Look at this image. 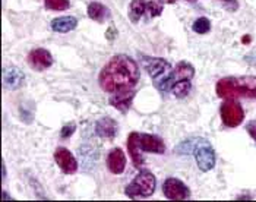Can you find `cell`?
I'll return each instance as SVG.
<instances>
[{"label": "cell", "instance_id": "30bf717a", "mask_svg": "<svg viewBox=\"0 0 256 202\" xmlns=\"http://www.w3.org/2000/svg\"><path fill=\"white\" fill-rule=\"evenodd\" d=\"M24 81H25V75L20 68L8 66L3 69V85L6 90H9V91L20 90L24 85Z\"/></svg>", "mask_w": 256, "mask_h": 202}, {"label": "cell", "instance_id": "83f0119b", "mask_svg": "<svg viewBox=\"0 0 256 202\" xmlns=\"http://www.w3.org/2000/svg\"><path fill=\"white\" fill-rule=\"evenodd\" d=\"M2 173H3L2 179L4 180V179H6V164H4V162H3V164H2Z\"/></svg>", "mask_w": 256, "mask_h": 202}, {"label": "cell", "instance_id": "603a6c76", "mask_svg": "<svg viewBox=\"0 0 256 202\" xmlns=\"http://www.w3.org/2000/svg\"><path fill=\"white\" fill-rule=\"evenodd\" d=\"M44 6L48 10H66L70 6L69 0H44Z\"/></svg>", "mask_w": 256, "mask_h": 202}, {"label": "cell", "instance_id": "d6986e66", "mask_svg": "<svg viewBox=\"0 0 256 202\" xmlns=\"http://www.w3.org/2000/svg\"><path fill=\"white\" fill-rule=\"evenodd\" d=\"M146 12V2L145 0H132L129 4V18L134 24H136L145 16Z\"/></svg>", "mask_w": 256, "mask_h": 202}, {"label": "cell", "instance_id": "2e32d148", "mask_svg": "<svg viewBox=\"0 0 256 202\" xmlns=\"http://www.w3.org/2000/svg\"><path fill=\"white\" fill-rule=\"evenodd\" d=\"M86 15H88L90 20L102 24L104 20L110 18V9L107 6H104L102 3H100V2H92L86 8Z\"/></svg>", "mask_w": 256, "mask_h": 202}, {"label": "cell", "instance_id": "6da1fadb", "mask_svg": "<svg viewBox=\"0 0 256 202\" xmlns=\"http://www.w3.org/2000/svg\"><path fill=\"white\" fill-rule=\"evenodd\" d=\"M140 78L138 63L126 54H116L101 69L98 84L102 91L116 94L132 90Z\"/></svg>", "mask_w": 256, "mask_h": 202}, {"label": "cell", "instance_id": "4316f807", "mask_svg": "<svg viewBox=\"0 0 256 202\" xmlns=\"http://www.w3.org/2000/svg\"><path fill=\"white\" fill-rule=\"evenodd\" d=\"M106 36H107V40H114V38L118 37V30H116L114 26H110V28L107 30V34H106Z\"/></svg>", "mask_w": 256, "mask_h": 202}, {"label": "cell", "instance_id": "7a4b0ae2", "mask_svg": "<svg viewBox=\"0 0 256 202\" xmlns=\"http://www.w3.org/2000/svg\"><path fill=\"white\" fill-rule=\"evenodd\" d=\"M220 98H256V76H226L216 85Z\"/></svg>", "mask_w": 256, "mask_h": 202}, {"label": "cell", "instance_id": "7402d4cb", "mask_svg": "<svg viewBox=\"0 0 256 202\" xmlns=\"http://www.w3.org/2000/svg\"><path fill=\"white\" fill-rule=\"evenodd\" d=\"M192 30L196 32V34H200V36H204V34H206V32H210V30H211V22L208 18H198L195 22H194V25H192Z\"/></svg>", "mask_w": 256, "mask_h": 202}, {"label": "cell", "instance_id": "3957f363", "mask_svg": "<svg viewBox=\"0 0 256 202\" xmlns=\"http://www.w3.org/2000/svg\"><path fill=\"white\" fill-rule=\"evenodd\" d=\"M178 154H194L195 162L200 172L206 173L216 167L217 156L211 144L204 138H195L183 141L178 146Z\"/></svg>", "mask_w": 256, "mask_h": 202}, {"label": "cell", "instance_id": "44dd1931", "mask_svg": "<svg viewBox=\"0 0 256 202\" xmlns=\"http://www.w3.org/2000/svg\"><path fill=\"white\" fill-rule=\"evenodd\" d=\"M162 3L158 2V0H148L146 2V12H145V16L146 20H152V18H157L162 14Z\"/></svg>", "mask_w": 256, "mask_h": 202}, {"label": "cell", "instance_id": "f1b7e54d", "mask_svg": "<svg viewBox=\"0 0 256 202\" xmlns=\"http://www.w3.org/2000/svg\"><path fill=\"white\" fill-rule=\"evenodd\" d=\"M186 2H189V3H195L196 0H186Z\"/></svg>", "mask_w": 256, "mask_h": 202}, {"label": "cell", "instance_id": "8fae6325", "mask_svg": "<svg viewBox=\"0 0 256 202\" xmlns=\"http://www.w3.org/2000/svg\"><path fill=\"white\" fill-rule=\"evenodd\" d=\"M139 145L144 152H152V154H164L166 152V145L157 135L139 134Z\"/></svg>", "mask_w": 256, "mask_h": 202}, {"label": "cell", "instance_id": "4fadbf2b", "mask_svg": "<svg viewBox=\"0 0 256 202\" xmlns=\"http://www.w3.org/2000/svg\"><path fill=\"white\" fill-rule=\"evenodd\" d=\"M135 98V91L134 90H129V91H122V92H116L110 97V106L114 107L116 110H118L120 113H128L130 106H132V101Z\"/></svg>", "mask_w": 256, "mask_h": 202}, {"label": "cell", "instance_id": "ba28073f", "mask_svg": "<svg viewBox=\"0 0 256 202\" xmlns=\"http://www.w3.org/2000/svg\"><path fill=\"white\" fill-rule=\"evenodd\" d=\"M54 162L64 174H75L78 172V162H76L75 156L64 146L56 148Z\"/></svg>", "mask_w": 256, "mask_h": 202}, {"label": "cell", "instance_id": "8992f818", "mask_svg": "<svg viewBox=\"0 0 256 202\" xmlns=\"http://www.w3.org/2000/svg\"><path fill=\"white\" fill-rule=\"evenodd\" d=\"M220 116H221V122L224 123V126L237 128L238 124H242V122L244 120V110L238 101L228 98L226 102L221 104Z\"/></svg>", "mask_w": 256, "mask_h": 202}, {"label": "cell", "instance_id": "7c38bea8", "mask_svg": "<svg viewBox=\"0 0 256 202\" xmlns=\"http://www.w3.org/2000/svg\"><path fill=\"white\" fill-rule=\"evenodd\" d=\"M96 134L101 140H107V141L114 140V136L118 135V122L108 116L101 118L96 123Z\"/></svg>", "mask_w": 256, "mask_h": 202}, {"label": "cell", "instance_id": "5b68a950", "mask_svg": "<svg viewBox=\"0 0 256 202\" xmlns=\"http://www.w3.org/2000/svg\"><path fill=\"white\" fill-rule=\"evenodd\" d=\"M157 188V179L150 170H140L135 179L129 183L124 189V194L130 200L136 198H150L154 195Z\"/></svg>", "mask_w": 256, "mask_h": 202}, {"label": "cell", "instance_id": "ffe728a7", "mask_svg": "<svg viewBox=\"0 0 256 202\" xmlns=\"http://www.w3.org/2000/svg\"><path fill=\"white\" fill-rule=\"evenodd\" d=\"M190 90H192V81H189V80L174 81L173 82V85H172V88H170V91H172L178 98H184V97H188L189 92H190Z\"/></svg>", "mask_w": 256, "mask_h": 202}, {"label": "cell", "instance_id": "277c9868", "mask_svg": "<svg viewBox=\"0 0 256 202\" xmlns=\"http://www.w3.org/2000/svg\"><path fill=\"white\" fill-rule=\"evenodd\" d=\"M142 66L148 72V75L152 78L154 86L161 92H167L173 82H174V68L161 58H150V56H140Z\"/></svg>", "mask_w": 256, "mask_h": 202}, {"label": "cell", "instance_id": "484cf974", "mask_svg": "<svg viewBox=\"0 0 256 202\" xmlns=\"http://www.w3.org/2000/svg\"><path fill=\"white\" fill-rule=\"evenodd\" d=\"M224 4H226V8L228 9V10H232V12H236L237 9H238V3H237V0H221Z\"/></svg>", "mask_w": 256, "mask_h": 202}, {"label": "cell", "instance_id": "5bb4252c", "mask_svg": "<svg viewBox=\"0 0 256 202\" xmlns=\"http://www.w3.org/2000/svg\"><path fill=\"white\" fill-rule=\"evenodd\" d=\"M107 167L113 174H122L126 167V157L122 148H113L107 156Z\"/></svg>", "mask_w": 256, "mask_h": 202}, {"label": "cell", "instance_id": "e0dca14e", "mask_svg": "<svg viewBox=\"0 0 256 202\" xmlns=\"http://www.w3.org/2000/svg\"><path fill=\"white\" fill-rule=\"evenodd\" d=\"M50 26L54 32L66 34V32L74 31L78 26V20L75 16H59L52 20Z\"/></svg>", "mask_w": 256, "mask_h": 202}, {"label": "cell", "instance_id": "ac0fdd59", "mask_svg": "<svg viewBox=\"0 0 256 202\" xmlns=\"http://www.w3.org/2000/svg\"><path fill=\"white\" fill-rule=\"evenodd\" d=\"M195 76V68L189 62H178L174 68V81L189 80L192 81Z\"/></svg>", "mask_w": 256, "mask_h": 202}, {"label": "cell", "instance_id": "d4e9b609", "mask_svg": "<svg viewBox=\"0 0 256 202\" xmlns=\"http://www.w3.org/2000/svg\"><path fill=\"white\" fill-rule=\"evenodd\" d=\"M246 130H248V134L252 136V140L256 141V120L249 122V123L246 124Z\"/></svg>", "mask_w": 256, "mask_h": 202}, {"label": "cell", "instance_id": "9c48e42d", "mask_svg": "<svg viewBox=\"0 0 256 202\" xmlns=\"http://www.w3.org/2000/svg\"><path fill=\"white\" fill-rule=\"evenodd\" d=\"M26 62H28L31 69H34L37 72H42L53 64V56L48 50L38 47V48H34L28 53Z\"/></svg>", "mask_w": 256, "mask_h": 202}, {"label": "cell", "instance_id": "cb8c5ba5", "mask_svg": "<svg viewBox=\"0 0 256 202\" xmlns=\"http://www.w3.org/2000/svg\"><path fill=\"white\" fill-rule=\"evenodd\" d=\"M75 130H76V123L70 122V123L64 124V126H63V128L60 129V136H62L63 140H66V138L72 136Z\"/></svg>", "mask_w": 256, "mask_h": 202}, {"label": "cell", "instance_id": "9a60e30c", "mask_svg": "<svg viewBox=\"0 0 256 202\" xmlns=\"http://www.w3.org/2000/svg\"><path fill=\"white\" fill-rule=\"evenodd\" d=\"M126 146H128V152L130 156V160L134 162L135 167H140L144 164V156H142V150L139 145V134L138 132H130L126 141Z\"/></svg>", "mask_w": 256, "mask_h": 202}, {"label": "cell", "instance_id": "52a82bcc", "mask_svg": "<svg viewBox=\"0 0 256 202\" xmlns=\"http://www.w3.org/2000/svg\"><path fill=\"white\" fill-rule=\"evenodd\" d=\"M162 194L167 200H174V201H183L190 198V190L189 188L178 179L168 178L162 183Z\"/></svg>", "mask_w": 256, "mask_h": 202}]
</instances>
